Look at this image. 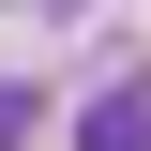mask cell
Returning <instances> with one entry per match:
<instances>
[{"label": "cell", "instance_id": "cell-1", "mask_svg": "<svg viewBox=\"0 0 151 151\" xmlns=\"http://www.w3.org/2000/svg\"><path fill=\"white\" fill-rule=\"evenodd\" d=\"M76 151H151V76H121V91L76 106Z\"/></svg>", "mask_w": 151, "mask_h": 151}, {"label": "cell", "instance_id": "cell-2", "mask_svg": "<svg viewBox=\"0 0 151 151\" xmlns=\"http://www.w3.org/2000/svg\"><path fill=\"white\" fill-rule=\"evenodd\" d=\"M15 136H30V91H0V151H15Z\"/></svg>", "mask_w": 151, "mask_h": 151}]
</instances>
